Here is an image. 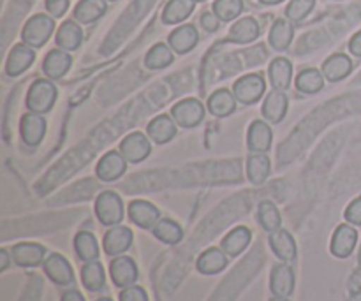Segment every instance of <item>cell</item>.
I'll use <instances>...</instances> for the list:
<instances>
[{"mask_svg": "<svg viewBox=\"0 0 361 301\" xmlns=\"http://www.w3.org/2000/svg\"><path fill=\"white\" fill-rule=\"evenodd\" d=\"M81 41H83V32H81V27L76 21H63L59 30H56V46L60 49L73 51V49L80 48Z\"/></svg>", "mask_w": 361, "mask_h": 301, "instance_id": "obj_25", "label": "cell"}, {"mask_svg": "<svg viewBox=\"0 0 361 301\" xmlns=\"http://www.w3.org/2000/svg\"><path fill=\"white\" fill-rule=\"evenodd\" d=\"M53 30H55L53 16H48V14H35V16H32L25 23L23 32H21V39L30 48H41L51 37Z\"/></svg>", "mask_w": 361, "mask_h": 301, "instance_id": "obj_2", "label": "cell"}, {"mask_svg": "<svg viewBox=\"0 0 361 301\" xmlns=\"http://www.w3.org/2000/svg\"><path fill=\"white\" fill-rule=\"evenodd\" d=\"M74 250H76L78 257L85 263H90V261L99 259V243L95 240V236L90 231H80L74 236Z\"/></svg>", "mask_w": 361, "mask_h": 301, "instance_id": "obj_28", "label": "cell"}, {"mask_svg": "<svg viewBox=\"0 0 361 301\" xmlns=\"http://www.w3.org/2000/svg\"><path fill=\"white\" fill-rule=\"evenodd\" d=\"M81 282H83L85 288L88 291L95 293V291H101L104 288V282H106V275H104V268L99 261H90L83 266L81 270Z\"/></svg>", "mask_w": 361, "mask_h": 301, "instance_id": "obj_35", "label": "cell"}, {"mask_svg": "<svg viewBox=\"0 0 361 301\" xmlns=\"http://www.w3.org/2000/svg\"><path fill=\"white\" fill-rule=\"evenodd\" d=\"M288 113V95L284 94V90H274L267 95L263 102V115L268 122L279 123L282 122V118Z\"/></svg>", "mask_w": 361, "mask_h": 301, "instance_id": "obj_21", "label": "cell"}, {"mask_svg": "<svg viewBox=\"0 0 361 301\" xmlns=\"http://www.w3.org/2000/svg\"><path fill=\"white\" fill-rule=\"evenodd\" d=\"M150 141H148L147 136L141 133L129 134V136L123 137L122 143H120V154L127 159V162H133V164L145 161V159L150 155Z\"/></svg>", "mask_w": 361, "mask_h": 301, "instance_id": "obj_9", "label": "cell"}, {"mask_svg": "<svg viewBox=\"0 0 361 301\" xmlns=\"http://www.w3.org/2000/svg\"><path fill=\"white\" fill-rule=\"evenodd\" d=\"M56 97H59V92L56 87L49 80H35L34 83L28 88L27 95V108L32 113H39V115H44L55 104Z\"/></svg>", "mask_w": 361, "mask_h": 301, "instance_id": "obj_1", "label": "cell"}, {"mask_svg": "<svg viewBox=\"0 0 361 301\" xmlns=\"http://www.w3.org/2000/svg\"><path fill=\"white\" fill-rule=\"evenodd\" d=\"M293 34H295V28H293L291 20H277L270 30L271 48L277 49V51L288 49L293 41Z\"/></svg>", "mask_w": 361, "mask_h": 301, "instance_id": "obj_33", "label": "cell"}, {"mask_svg": "<svg viewBox=\"0 0 361 301\" xmlns=\"http://www.w3.org/2000/svg\"><path fill=\"white\" fill-rule=\"evenodd\" d=\"M133 240H134V235L129 228H123V226H115V228H111L104 235L102 247H104V252L108 254V256L116 257L130 249V245H133Z\"/></svg>", "mask_w": 361, "mask_h": 301, "instance_id": "obj_11", "label": "cell"}, {"mask_svg": "<svg viewBox=\"0 0 361 301\" xmlns=\"http://www.w3.org/2000/svg\"><path fill=\"white\" fill-rule=\"evenodd\" d=\"M129 219L141 229H154L161 219V211L148 201L136 199L129 204Z\"/></svg>", "mask_w": 361, "mask_h": 301, "instance_id": "obj_12", "label": "cell"}, {"mask_svg": "<svg viewBox=\"0 0 361 301\" xmlns=\"http://www.w3.org/2000/svg\"><path fill=\"white\" fill-rule=\"evenodd\" d=\"M42 268H44V274L48 275L53 284L71 285L74 282L73 268L62 254H49L42 263Z\"/></svg>", "mask_w": 361, "mask_h": 301, "instance_id": "obj_6", "label": "cell"}, {"mask_svg": "<svg viewBox=\"0 0 361 301\" xmlns=\"http://www.w3.org/2000/svg\"><path fill=\"white\" fill-rule=\"evenodd\" d=\"M228 257L229 256L222 249L212 247V249H207L197 257L196 268L203 275H217L222 270H226V266H228Z\"/></svg>", "mask_w": 361, "mask_h": 301, "instance_id": "obj_19", "label": "cell"}, {"mask_svg": "<svg viewBox=\"0 0 361 301\" xmlns=\"http://www.w3.org/2000/svg\"><path fill=\"white\" fill-rule=\"evenodd\" d=\"M257 37H259V23L254 18H242L231 27L228 41L247 44V42H252Z\"/></svg>", "mask_w": 361, "mask_h": 301, "instance_id": "obj_27", "label": "cell"}, {"mask_svg": "<svg viewBox=\"0 0 361 301\" xmlns=\"http://www.w3.org/2000/svg\"><path fill=\"white\" fill-rule=\"evenodd\" d=\"M349 49H351L353 55L361 56V30L358 32V34L353 35L351 42H349Z\"/></svg>", "mask_w": 361, "mask_h": 301, "instance_id": "obj_46", "label": "cell"}, {"mask_svg": "<svg viewBox=\"0 0 361 301\" xmlns=\"http://www.w3.org/2000/svg\"><path fill=\"white\" fill-rule=\"evenodd\" d=\"M0 259H2V266H0V270L6 271L7 266H9V256H7V250L6 249L0 250Z\"/></svg>", "mask_w": 361, "mask_h": 301, "instance_id": "obj_48", "label": "cell"}, {"mask_svg": "<svg viewBox=\"0 0 361 301\" xmlns=\"http://www.w3.org/2000/svg\"><path fill=\"white\" fill-rule=\"evenodd\" d=\"M62 301H85V298L80 291H76V289H71V291L63 293Z\"/></svg>", "mask_w": 361, "mask_h": 301, "instance_id": "obj_47", "label": "cell"}, {"mask_svg": "<svg viewBox=\"0 0 361 301\" xmlns=\"http://www.w3.org/2000/svg\"><path fill=\"white\" fill-rule=\"evenodd\" d=\"M270 247L274 250L275 256L284 263H291L298 256V249H296V242L291 236V233L286 229H277L271 233L270 236Z\"/></svg>", "mask_w": 361, "mask_h": 301, "instance_id": "obj_18", "label": "cell"}, {"mask_svg": "<svg viewBox=\"0 0 361 301\" xmlns=\"http://www.w3.org/2000/svg\"><path fill=\"white\" fill-rule=\"evenodd\" d=\"M324 87V74L317 69H303L296 76V88L302 94H317Z\"/></svg>", "mask_w": 361, "mask_h": 301, "instance_id": "obj_37", "label": "cell"}, {"mask_svg": "<svg viewBox=\"0 0 361 301\" xmlns=\"http://www.w3.org/2000/svg\"><path fill=\"white\" fill-rule=\"evenodd\" d=\"M109 2H113V0H109Z\"/></svg>", "mask_w": 361, "mask_h": 301, "instance_id": "obj_54", "label": "cell"}, {"mask_svg": "<svg viewBox=\"0 0 361 301\" xmlns=\"http://www.w3.org/2000/svg\"><path fill=\"white\" fill-rule=\"evenodd\" d=\"M106 13V0H80L74 9V18L80 23H94Z\"/></svg>", "mask_w": 361, "mask_h": 301, "instance_id": "obj_32", "label": "cell"}, {"mask_svg": "<svg viewBox=\"0 0 361 301\" xmlns=\"http://www.w3.org/2000/svg\"><path fill=\"white\" fill-rule=\"evenodd\" d=\"M127 159L120 152H108L97 164V176L102 182H115L126 173Z\"/></svg>", "mask_w": 361, "mask_h": 301, "instance_id": "obj_14", "label": "cell"}, {"mask_svg": "<svg viewBox=\"0 0 361 301\" xmlns=\"http://www.w3.org/2000/svg\"><path fill=\"white\" fill-rule=\"evenodd\" d=\"M109 275L116 288H129L134 285L137 281V266L130 257L127 256H116L115 259L109 263Z\"/></svg>", "mask_w": 361, "mask_h": 301, "instance_id": "obj_8", "label": "cell"}, {"mask_svg": "<svg viewBox=\"0 0 361 301\" xmlns=\"http://www.w3.org/2000/svg\"><path fill=\"white\" fill-rule=\"evenodd\" d=\"M152 231H154L155 238L159 242L166 243V245H176L183 238V229L175 221H169V219L159 221L157 226Z\"/></svg>", "mask_w": 361, "mask_h": 301, "instance_id": "obj_36", "label": "cell"}, {"mask_svg": "<svg viewBox=\"0 0 361 301\" xmlns=\"http://www.w3.org/2000/svg\"><path fill=\"white\" fill-rule=\"evenodd\" d=\"M243 11V0H215L214 13L221 21H231Z\"/></svg>", "mask_w": 361, "mask_h": 301, "instance_id": "obj_40", "label": "cell"}, {"mask_svg": "<svg viewBox=\"0 0 361 301\" xmlns=\"http://www.w3.org/2000/svg\"><path fill=\"white\" fill-rule=\"evenodd\" d=\"M344 217L351 226H361V196L356 197L353 203H349V207L345 208Z\"/></svg>", "mask_w": 361, "mask_h": 301, "instance_id": "obj_43", "label": "cell"}, {"mask_svg": "<svg viewBox=\"0 0 361 301\" xmlns=\"http://www.w3.org/2000/svg\"><path fill=\"white\" fill-rule=\"evenodd\" d=\"M270 291L274 296L288 298L295 291V271L288 264H275L270 275Z\"/></svg>", "mask_w": 361, "mask_h": 301, "instance_id": "obj_15", "label": "cell"}, {"mask_svg": "<svg viewBox=\"0 0 361 301\" xmlns=\"http://www.w3.org/2000/svg\"><path fill=\"white\" fill-rule=\"evenodd\" d=\"M259 2L267 4V6H277V4L284 2V0H259Z\"/></svg>", "mask_w": 361, "mask_h": 301, "instance_id": "obj_49", "label": "cell"}, {"mask_svg": "<svg viewBox=\"0 0 361 301\" xmlns=\"http://www.w3.org/2000/svg\"><path fill=\"white\" fill-rule=\"evenodd\" d=\"M271 134L270 125L263 120H254L249 127L247 134V145H249L250 154H267L271 147Z\"/></svg>", "mask_w": 361, "mask_h": 301, "instance_id": "obj_16", "label": "cell"}, {"mask_svg": "<svg viewBox=\"0 0 361 301\" xmlns=\"http://www.w3.org/2000/svg\"><path fill=\"white\" fill-rule=\"evenodd\" d=\"M97 301H113V300H109V298H99Z\"/></svg>", "mask_w": 361, "mask_h": 301, "instance_id": "obj_51", "label": "cell"}, {"mask_svg": "<svg viewBox=\"0 0 361 301\" xmlns=\"http://www.w3.org/2000/svg\"><path fill=\"white\" fill-rule=\"evenodd\" d=\"M196 7V0H169L162 13V21L166 25H175L187 20Z\"/></svg>", "mask_w": 361, "mask_h": 301, "instance_id": "obj_31", "label": "cell"}, {"mask_svg": "<svg viewBox=\"0 0 361 301\" xmlns=\"http://www.w3.org/2000/svg\"><path fill=\"white\" fill-rule=\"evenodd\" d=\"M13 261L20 268H35L44 263L46 249L39 243L23 242L13 247Z\"/></svg>", "mask_w": 361, "mask_h": 301, "instance_id": "obj_10", "label": "cell"}, {"mask_svg": "<svg viewBox=\"0 0 361 301\" xmlns=\"http://www.w3.org/2000/svg\"><path fill=\"white\" fill-rule=\"evenodd\" d=\"M120 301H148L147 291L140 285H129L120 293Z\"/></svg>", "mask_w": 361, "mask_h": 301, "instance_id": "obj_42", "label": "cell"}, {"mask_svg": "<svg viewBox=\"0 0 361 301\" xmlns=\"http://www.w3.org/2000/svg\"><path fill=\"white\" fill-rule=\"evenodd\" d=\"M196 2H203V0H196Z\"/></svg>", "mask_w": 361, "mask_h": 301, "instance_id": "obj_53", "label": "cell"}, {"mask_svg": "<svg viewBox=\"0 0 361 301\" xmlns=\"http://www.w3.org/2000/svg\"><path fill=\"white\" fill-rule=\"evenodd\" d=\"M353 70V60L344 53H335L323 63V74L328 81H341Z\"/></svg>", "mask_w": 361, "mask_h": 301, "instance_id": "obj_26", "label": "cell"}, {"mask_svg": "<svg viewBox=\"0 0 361 301\" xmlns=\"http://www.w3.org/2000/svg\"><path fill=\"white\" fill-rule=\"evenodd\" d=\"M270 159L264 154H250L247 159V176H249L250 183L254 185H261L267 182L268 175H270Z\"/></svg>", "mask_w": 361, "mask_h": 301, "instance_id": "obj_30", "label": "cell"}, {"mask_svg": "<svg viewBox=\"0 0 361 301\" xmlns=\"http://www.w3.org/2000/svg\"><path fill=\"white\" fill-rule=\"evenodd\" d=\"M250 238H252L250 229L238 226V228L231 229V231L224 236V240H222L221 243V249L224 250L229 257H236L249 247Z\"/></svg>", "mask_w": 361, "mask_h": 301, "instance_id": "obj_24", "label": "cell"}, {"mask_svg": "<svg viewBox=\"0 0 361 301\" xmlns=\"http://www.w3.org/2000/svg\"><path fill=\"white\" fill-rule=\"evenodd\" d=\"M35 51L28 44H16L11 49L9 56L6 62V73L9 76H20L21 73L28 69L34 63Z\"/></svg>", "mask_w": 361, "mask_h": 301, "instance_id": "obj_17", "label": "cell"}, {"mask_svg": "<svg viewBox=\"0 0 361 301\" xmlns=\"http://www.w3.org/2000/svg\"><path fill=\"white\" fill-rule=\"evenodd\" d=\"M71 63H73V59H71V55L66 49H51L46 55L42 70H44V74L49 80H60L71 69Z\"/></svg>", "mask_w": 361, "mask_h": 301, "instance_id": "obj_20", "label": "cell"}, {"mask_svg": "<svg viewBox=\"0 0 361 301\" xmlns=\"http://www.w3.org/2000/svg\"><path fill=\"white\" fill-rule=\"evenodd\" d=\"M358 259H360V264H361V249H360V257H358Z\"/></svg>", "mask_w": 361, "mask_h": 301, "instance_id": "obj_52", "label": "cell"}, {"mask_svg": "<svg viewBox=\"0 0 361 301\" xmlns=\"http://www.w3.org/2000/svg\"><path fill=\"white\" fill-rule=\"evenodd\" d=\"M293 80V66L288 59H275L270 66V83L277 90L289 88Z\"/></svg>", "mask_w": 361, "mask_h": 301, "instance_id": "obj_34", "label": "cell"}, {"mask_svg": "<svg viewBox=\"0 0 361 301\" xmlns=\"http://www.w3.org/2000/svg\"><path fill=\"white\" fill-rule=\"evenodd\" d=\"M219 18L215 16V13H204L203 16H201V25H203L204 30L208 32H215L219 28Z\"/></svg>", "mask_w": 361, "mask_h": 301, "instance_id": "obj_45", "label": "cell"}, {"mask_svg": "<svg viewBox=\"0 0 361 301\" xmlns=\"http://www.w3.org/2000/svg\"><path fill=\"white\" fill-rule=\"evenodd\" d=\"M173 116L169 115H161L155 116L150 123H148V136L154 143L164 145L168 141H171L176 136V125Z\"/></svg>", "mask_w": 361, "mask_h": 301, "instance_id": "obj_23", "label": "cell"}, {"mask_svg": "<svg viewBox=\"0 0 361 301\" xmlns=\"http://www.w3.org/2000/svg\"><path fill=\"white\" fill-rule=\"evenodd\" d=\"M264 88H267V83H264V78L261 74H247L236 81L235 87H233V94H235L236 101L249 106L263 97Z\"/></svg>", "mask_w": 361, "mask_h": 301, "instance_id": "obj_4", "label": "cell"}, {"mask_svg": "<svg viewBox=\"0 0 361 301\" xmlns=\"http://www.w3.org/2000/svg\"><path fill=\"white\" fill-rule=\"evenodd\" d=\"M171 116L180 127L190 129V127H196L197 123H201L204 116V108L196 99H183L173 106Z\"/></svg>", "mask_w": 361, "mask_h": 301, "instance_id": "obj_5", "label": "cell"}, {"mask_svg": "<svg viewBox=\"0 0 361 301\" xmlns=\"http://www.w3.org/2000/svg\"><path fill=\"white\" fill-rule=\"evenodd\" d=\"M314 6H316V0H291V4H289L288 9H286V16H288V20L298 23L303 18L309 16V13L314 9Z\"/></svg>", "mask_w": 361, "mask_h": 301, "instance_id": "obj_41", "label": "cell"}, {"mask_svg": "<svg viewBox=\"0 0 361 301\" xmlns=\"http://www.w3.org/2000/svg\"><path fill=\"white\" fill-rule=\"evenodd\" d=\"M208 109L214 116H229L236 109V97L226 88L214 92L208 99Z\"/></svg>", "mask_w": 361, "mask_h": 301, "instance_id": "obj_29", "label": "cell"}, {"mask_svg": "<svg viewBox=\"0 0 361 301\" xmlns=\"http://www.w3.org/2000/svg\"><path fill=\"white\" fill-rule=\"evenodd\" d=\"M270 301H288V298H282V296H274Z\"/></svg>", "mask_w": 361, "mask_h": 301, "instance_id": "obj_50", "label": "cell"}, {"mask_svg": "<svg viewBox=\"0 0 361 301\" xmlns=\"http://www.w3.org/2000/svg\"><path fill=\"white\" fill-rule=\"evenodd\" d=\"M173 62V51L171 46H166L162 42L155 44L150 51L145 56V66L148 69H164Z\"/></svg>", "mask_w": 361, "mask_h": 301, "instance_id": "obj_39", "label": "cell"}, {"mask_svg": "<svg viewBox=\"0 0 361 301\" xmlns=\"http://www.w3.org/2000/svg\"><path fill=\"white\" fill-rule=\"evenodd\" d=\"M20 134L23 143L28 145V147H35V145L41 143L46 134L44 116L32 111L23 115V118L20 122Z\"/></svg>", "mask_w": 361, "mask_h": 301, "instance_id": "obj_13", "label": "cell"}, {"mask_svg": "<svg viewBox=\"0 0 361 301\" xmlns=\"http://www.w3.org/2000/svg\"><path fill=\"white\" fill-rule=\"evenodd\" d=\"M257 221L263 226L264 231L274 233L277 229H281L282 219L279 214L277 207H275L271 201H261L259 207H257Z\"/></svg>", "mask_w": 361, "mask_h": 301, "instance_id": "obj_38", "label": "cell"}, {"mask_svg": "<svg viewBox=\"0 0 361 301\" xmlns=\"http://www.w3.org/2000/svg\"><path fill=\"white\" fill-rule=\"evenodd\" d=\"M197 41H200V34H197L194 25H182V27L173 30L171 35H169V46H171L173 51L180 53V55L194 49Z\"/></svg>", "mask_w": 361, "mask_h": 301, "instance_id": "obj_22", "label": "cell"}, {"mask_svg": "<svg viewBox=\"0 0 361 301\" xmlns=\"http://www.w3.org/2000/svg\"><path fill=\"white\" fill-rule=\"evenodd\" d=\"M356 243H358V231L353 226L341 224L331 236L330 250L338 259H345L353 254Z\"/></svg>", "mask_w": 361, "mask_h": 301, "instance_id": "obj_7", "label": "cell"}, {"mask_svg": "<svg viewBox=\"0 0 361 301\" xmlns=\"http://www.w3.org/2000/svg\"><path fill=\"white\" fill-rule=\"evenodd\" d=\"M95 215L99 222L108 228H115L123 221V203L120 196L111 190L101 192L95 199Z\"/></svg>", "mask_w": 361, "mask_h": 301, "instance_id": "obj_3", "label": "cell"}, {"mask_svg": "<svg viewBox=\"0 0 361 301\" xmlns=\"http://www.w3.org/2000/svg\"><path fill=\"white\" fill-rule=\"evenodd\" d=\"M46 9L53 18H62L69 9V0H46Z\"/></svg>", "mask_w": 361, "mask_h": 301, "instance_id": "obj_44", "label": "cell"}]
</instances>
